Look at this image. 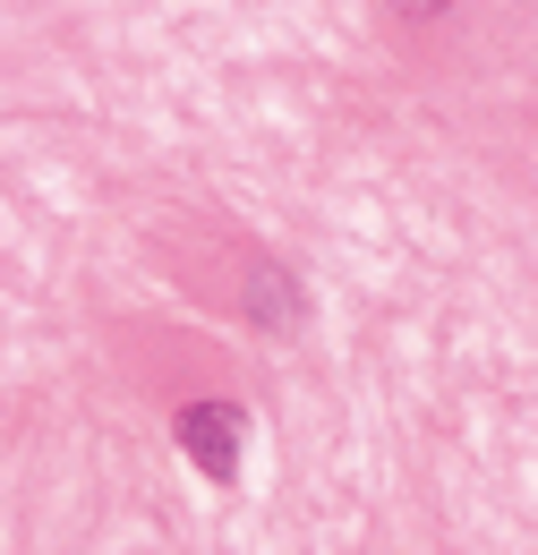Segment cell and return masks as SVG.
Instances as JSON below:
<instances>
[{
	"label": "cell",
	"instance_id": "obj_2",
	"mask_svg": "<svg viewBox=\"0 0 538 555\" xmlns=\"http://www.w3.org/2000/svg\"><path fill=\"white\" fill-rule=\"evenodd\" d=\"M248 291H257V299H248V308H257V325H299V282H282L273 266H257Z\"/></svg>",
	"mask_w": 538,
	"mask_h": 555
},
{
	"label": "cell",
	"instance_id": "obj_1",
	"mask_svg": "<svg viewBox=\"0 0 538 555\" xmlns=\"http://www.w3.org/2000/svg\"><path fill=\"white\" fill-rule=\"evenodd\" d=\"M240 427H248V411H240V402H189V411L171 418L180 453L197 462L205 479H231V470H240Z\"/></svg>",
	"mask_w": 538,
	"mask_h": 555
}]
</instances>
